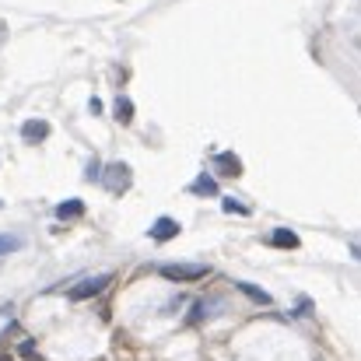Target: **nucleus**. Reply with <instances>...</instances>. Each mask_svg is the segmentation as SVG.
Instances as JSON below:
<instances>
[{
  "label": "nucleus",
  "mask_w": 361,
  "mask_h": 361,
  "mask_svg": "<svg viewBox=\"0 0 361 361\" xmlns=\"http://www.w3.org/2000/svg\"><path fill=\"white\" fill-rule=\"evenodd\" d=\"M109 284H113V274H95V277H85V281H78V284H74L67 295H71V302H88V298L102 295Z\"/></svg>",
  "instance_id": "1"
},
{
  "label": "nucleus",
  "mask_w": 361,
  "mask_h": 361,
  "mask_svg": "<svg viewBox=\"0 0 361 361\" xmlns=\"http://www.w3.org/2000/svg\"><path fill=\"white\" fill-rule=\"evenodd\" d=\"M158 274L169 277V281H200V277H207L211 270H207L204 263H161Z\"/></svg>",
  "instance_id": "2"
},
{
  "label": "nucleus",
  "mask_w": 361,
  "mask_h": 361,
  "mask_svg": "<svg viewBox=\"0 0 361 361\" xmlns=\"http://www.w3.org/2000/svg\"><path fill=\"white\" fill-rule=\"evenodd\" d=\"M102 183H106V186H109L113 193H123V190L130 186V169H126L123 161L109 165V169H106V179H102Z\"/></svg>",
  "instance_id": "3"
},
{
  "label": "nucleus",
  "mask_w": 361,
  "mask_h": 361,
  "mask_svg": "<svg viewBox=\"0 0 361 361\" xmlns=\"http://www.w3.org/2000/svg\"><path fill=\"white\" fill-rule=\"evenodd\" d=\"M154 242H169L179 235V221H172V218H158L154 225H151V232H147Z\"/></svg>",
  "instance_id": "4"
},
{
  "label": "nucleus",
  "mask_w": 361,
  "mask_h": 361,
  "mask_svg": "<svg viewBox=\"0 0 361 361\" xmlns=\"http://www.w3.org/2000/svg\"><path fill=\"white\" fill-rule=\"evenodd\" d=\"M21 137L28 140V144H42L46 137H49V123L46 120H28L21 126Z\"/></svg>",
  "instance_id": "5"
},
{
  "label": "nucleus",
  "mask_w": 361,
  "mask_h": 361,
  "mask_svg": "<svg viewBox=\"0 0 361 361\" xmlns=\"http://www.w3.org/2000/svg\"><path fill=\"white\" fill-rule=\"evenodd\" d=\"M218 176H228V179H235V176H242V165H239V158L232 154V151H221L218 158Z\"/></svg>",
  "instance_id": "6"
},
{
  "label": "nucleus",
  "mask_w": 361,
  "mask_h": 361,
  "mask_svg": "<svg viewBox=\"0 0 361 361\" xmlns=\"http://www.w3.org/2000/svg\"><path fill=\"white\" fill-rule=\"evenodd\" d=\"M270 245H277V249H298V235L291 232V228H274L270 235H267Z\"/></svg>",
  "instance_id": "7"
},
{
  "label": "nucleus",
  "mask_w": 361,
  "mask_h": 361,
  "mask_svg": "<svg viewBox=\"0 0 361 361\" xmlns=\"http://www.w3.org/2000/svg\"><path fill=\"white\" fill-rule=\"evenodd\" d=\"M211 312H214V302H211V298H200V302H193V309L186 312V323L197 326V323H204Z\"/></svg>",
  "instance_id": "8"
},
{
  "label": "nucleus",
  "mask_w": 361,
  "mask_h": 361,
  "mask_svg": "<svg viewBox=\"0 0 361 361\" xmlns=\"http://www.w3.org/2000/svg\"><path fill=\"white\" fill-rule=\"evenodd\" d=\"M81 214H85V200H63V204H56V218L60 221H74Z\"/></svg>",
  "instance_id": "9"
},
{
  "label": "nucleus",
  "mask_w": 361,
  "mask_h": 361,
  "mask_svg": "<svg viewBox=\"0 0 361 361\" xmlns=\"http://www.w3.org/2000/svg\"><path fill=\"white\" fill-rule=\"evenodd\" d=\"M239 291L242 295H249L256 305H270V295L263 291V288H256V284H249V281H239Z\"/></svg>",
  "instance_id": "10"
},
{
  "label": "nucleus",
  "mask_w": 361,
  "mask_h": 361,
  "mask_svg": "<svg viewBox=\"0 0 361 361\" xmlns=\"http://www.w3.org/2000/svg\"><path fill=\"white\" fill-rule=\"evenodd\" d=\"M190 190H193V193H200V197H218V183H214L207 172H204V176H200V179H197Z\"/></svg>",
  "instance_id": "11"
},
{
  "label": "nucleus",
  "mask_w": 361,
  "mask_h": 361,
  "mask_svg": "<svg viewBox=\"0 0 361 361\" xmlns=\"http://www.w3.org/2000/svg\"><path fill=\"white\" fill-rule=\"evenodd\" d=\"M116 120H120V123L133 120V102H130L126 95H120V99H116Z\"/></svg>",
  "instance_id": "12"
},
{
  "label": "nucleus",
  "mask_w": 361,
  "mask_h": 361,
  "mask_svg": "<svg viewBox=\"0 0 361 361\" xmlns=\"http://www.w3.org/2000/svg\"><path fill=\"white\" fill-rule=\"evenodd\" d=\"M18 249H21V239H18V235H11V232L0 235V256H11V252H18Z\"/></svg>",
  "instance_id": "13"
},
{
  "label": "nucleus",
  "mask_w": 361,
  "mask_h": 361,
  "mask_svg": "<svg viewBox=\"0 0 361 361\" xmlns=\"http://www.w3.org/2000/svg\"><path fill=\"white\" fill-rule=\"evenodd\" d=\"M221 207H225L228 214H249V207H245V204H239L235 197H225V200H221Z\"/></svg>",
  "instance_id": "14"
},
{
  "label": "nucleus",
  "mask_w": 361,
  "mask_h": 361,
  "mask_svg": "<svg viewBox=\"0 0 361 361\" xmlns=\"http://www.w3.org/2000/svg\"><path fill=\"white\" fill-rule=\"evenodd\" d=\"M18 355H21V358H35V344H32V341H21V344H18Z\"/></svg>",
  "instance_id": "15"
},
{
  "label": "nucleus",
  "mask_w": 361,
  "mask_h": 361,
  "mask_svg": "<svg viewBox=\"0 0 361 361\" xmlns=\"http://www.w3.org/2000/svg\"><path fill=\"white\" fill-rule=\"evenodd\" d=\"M295 312H298V316H309V312H312V302H309V298H298Z\"/></svg>",
  "instance_id": "16"
},
{
  "label": "nucleus",
  "mask_w": 361,
  "mask_h": 361,
  "mask_svg": "<svg viewBox=\"0 0 361 361\" xmlns=\"http://www.w3.org/2000/svg\"><path fill=\"white\" fill-rule=\"evenodd\" d=\"M0 361H11V358H7V355H0Z\"/></svg>",
  "instance_id": "17"
}]
</instances>
